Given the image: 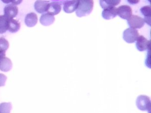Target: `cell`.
I'll use <instances>...</instances> for the list:
<instances>
[{
	"instance_id": "277c9868",
	"label": "cell",
	"mask_w": 151,
	"mask_h": 113,
	"mask_svg": "<svg viewBox=\"0 0 151 113\" xmlns=\"http://www.w3.org/2000/svg\"><path fill=\"white\" fill-rule=\"evenodd\" d=\"M127 22L129 26L134 29L142 28L145 23L143 18L134 15H132L127 19Z\"/></svg>"
},
{
	"instance_id": "cb8c5ba5",
	"label": "cell",
	"mask_w": 151,
	"mask_h": 113,
	"mask_svg": "<svg viewBox=\"0 0 151 113\" xmlns=\"http://www.w3.org/2000/svg\"><path fill=\"white\" fill-rule=\"evenodd\" d=\"M120 1H121V0H111L114 6L117 5L120 2Z\"/></svg>"
},
{
	"instance_id": "8992f818",
	"label": "cell",
	"mask_w": 151,
	"mask_h": 113,
	"mask_svg": "<svg viewBox=\"0 0 151 113\" xmlns=\"http://www.w3.org/2000/svg\"><path fill=\"white\" fill-rule=\"evenodd\" d=\"M18 12V8L17 5L14 4L6 5L4 9V15L9 19H13L15 17Z\"/></svg>"
},
{
	"instance_id": "7a4b0ae2",
	"label": "cell",
	"mask_w": 151,
	"mask_h": 113,
	"mask_svg": "<svg viewBox=\"0 0 151 113\" xmlns=\"http://www.w3.org/2000/svg\"><path fill=\"white\" fill-rule=\"evenodd\" d=\"M136 106L140 110H147L149 113H150V109L151 107L150 98L144 95H139L136 99Z\"/></svg>"
},
{
	"instance_id": "e0dca14e",
	"label": "cell",
	"mask_w": 151,
	"mask_h": 113,
	"mask_svg": "<svg viewBox=\"0 0 151 113\" xmlns=\"http://www.w3.org/2000/svg\"><path fill=\"white\" fill-rule=\"evenodd\" d=\"M12 108L11 102H2L0 104V113H10Z\"/></svg>"
},
{
	"instance_id": "2e32d148",
	"label": "cell",
	"mask_w": 151,
	"mask_h": 113,
	"mask_svg": "<svg viewBox=\"0 0 151 113\" xmlns=\"http://www.w3.org/2000/svg\"><path fill=\"white\" fill-rule=\"evenodd\" d=\"M21 25L20 23L16 19H9V26L8 31L12 33H14L17 32L20 28Z\"/></svg>"
},
{
	"instance_id": "603a6c76",
	"label": "cell",
	"mask_w": 151,
	"mask_h": 113,
	"mask_svg": "<svg viewBox=\"0 0 151 113\" xmlns=\"http://www.w3.org/2000/svg\"><path fill=\"white\" fill-rule=\"evenodd\" d=\"M140 0H127V1L129 2V3H130V4H137L139 2Z\"/></svg>"
},
{
	"instance_id": "3957f363",
	"label": "cell",
	"mask_w": 151,
	"mask_h": 113,
	"mask_svg": "<svg viewBox=\"0 0 151 113\" xmlns=\"http://www.w3.org/2000/svg\"><path fill=\"white\" fill-rule=\"evenodd\" d=\"M139 35V32L136 29L129 28L125 29L123 32V38L127 43H133L136 41Z\"/></svg>"
},
{
	"instance_id": "9c48e42d",
	"label": "cell",
	"mask_w": 151,
	"mask_h": 113,
	"mask_svg": "<svg viewBox=\"0 0 151 113\" xmlns=\"http://www.w3.org/2000/svg\"><path fill=\"white\" fill-rule=\"evenodd\" d=\"M61 9V6L60 3L58 2H52L49 3L46 12H47L48 14L54 16L59 14Z\"/></svg>"
},
{
	"instance_id": "d6986e66",
	"label": "cell",
	"mask_w": 151,
	"mask_h": 113,
	"mask_svg": "<svg viewBox=\"0 0 151 113\" xmlns=\"http://www.w3.org/2000/svg\"><path fill=\"white\" fill-rule=\"evenodd\" d=\"M100 5L101 7L104 9L115 7L113 6L111 0H100Z\"/></svg>"
},
{
	"instance_id": "ba28073f",
	"label": "cell",
	"mask_w": 151,
	"mask_h": 113,
	"mask_svg": "<svg viewBox=\"0 0 151 113\" xmlns=\"http://www.w3.org/2000/svg\"><path fill=\"white\" fill-rule=\"evenodd\" d=\"M78 0H70L64 2L63 9L66 13H72L76 11L78 6Z\"/></svg>"
},
{
	"instance_id": "6da1fadb",
	"label": "cell",
	"mask_w": 151,
	"mask_h": 113,
	"mask_svg": "<svg viewBox=\"0 0 151 113\" xmlns=\"http://www.w3.org/2000/svg\"><path fill=\"white\" fill-rule=\"evenodd\" d=\"M93 8V0H78L76 15L81 17L89 14Z\"/></svg>"
},
{
	"instance_id": "4316f807",
	"label": "cell",
	"mask_w": 151,
	"mask_h": 113,
	"mask_svg": "<svg viewBox=\"0 0 151 113\" xmlns=\"http://www.w3.org/2000/svg\"><path fill=\"white\" fill-rule=\"evenodd\" d=\"M148 1H150V0H148Z\"/></svg>"
},
{
	"instance_id": "44dd1931",
	"label": "cell",
	"mask_w": 151,
	"mask_h": 113,
	"mask_svg": "<svg viewBox=\"0 0 151 113\" xmlns=\"http://www.w3.org/2000/svg\"><path fill=\"white\" fill-rule=\"evenodd\" d=\"M6 79H7V78H6V75H5L3 74L0 73V87H2V86L5 85Z\"/></svg>"
},
{
	"instance_id": "9a60e30c",
	"label": "cell",
	"mask_w": 151,
	"mask_h": 113,
	"mask_svg": "<svg viewBox=\"0 0 151 113\" xmlns=\"http://www.w3.org/2000/svg\"><path fill=\"white\" fill-rule=\"evenodd\" d=\"M9 19L4 15H0V34H4L8 29Z\"/></svg>"
},
{
	"instance_id": "5bb4252c",
	"label": "cell",
	"mask_w": 151,
	"mask_h": 113,
	"mask_svg": "<svg viewBox=\"0 0 151 113\" xmlns=\"http://www.w3.org/2000/svg\"><path fill=\"white\" fill-rule=\"evenodd\" d=\"M54 20H55V18L53 15H50L48 13H45V14H42L41 16L40 21L42 25L47 26V25H50L51 24H52L54 22Z\"/></svg>"
},
{
	"instance_id": "4fadbf2b",
	"label": "cell",
	"mask_w": 151,
	"mask_h": 113,
	"mask_svg": "<svg viewBox=\"0 0 151 113\" xmlns=\"http://www.w3.org/2000/svg\"><path fill=\"white\" fill-rule=\"evenodd\" d=\"M117 15V8L116 7L104 9L102 12V16L105 19H112Z\"/></svg>"
},
{
	"instance_id": "d4e9b609",
	"label": "cell",
	"mask_w": 151,
	"mask_h": 113,
	"mask_svg": "<svg viewBox=\"0 0 151 113\" xmlns=\"http://www.w3.org/2000/svg\"><path fill=\"white\" fill-rule=\"evenodd\" d=\"M12 0H1V1L5 4H9L10 2H11Z\"/></svg>"
},
{
	"instance_id": "7402d4cb",
	"label": "cell",
	"mask_w": 151,
	"mask_h": 113,
	"mask_svg": "<svg viewBox=\"0 0 151 113\" xmlns=\"http://www.w3.org/2000/svg\"><path fill=\"white\" fill-rule=\"evenodd\" d=\"M22 0H12L11 2H12V4L17 5H19V4H21L22 2Z\"/></svg>"
},
{
	"instance_id": "ac0fdd59",
	"label": "cell",
	"mask_w": 151,
	"mask_h": 113,
	"mask_svg": "<svg viewBox=\"0 0 151 113\" xmlns=\"http://www.w3.org/2000/svg\"><path fill=\"white\" fill-rule=\"evenodd\" d=\"M9 47L8 41L4 38H0V54L5 53Z\"/></svg>"
},
{
	"instance_id": "7c38bea8",
	"label": "cell",
	"mask_w": 151,
	"mask_h": 113,
	"mask_svg": "<svg viewBox=\"0 0 151 113\" xmlns=\"http://www.w3.org/2000/svg\"><path fill=\"white\" fill-rule=\"evenodd\" d=\"M12 67V63L11 59L6 56L0 60V70L4 72H8Z\"/></svg>"
},
{
	"instance_id": "8fae6325",
	"label": "cell",
	"mask_w": 151,
	"mask_h": 113,
	"mask_svg": "<svg viewBox=\"0 0 151 113\" xmlns=\"http://www.w3.org/2000/svg\"><path fill=\"white\" fill-rule=\"evenodd\" d=\"M38 21L37 14L34 12H31L27 14L25 18V24L28 27H32L36 25Z\"/></svg>"
},
{
	"instance_id": "83f0119b",
	"label": "cell",
	"mask_w": 151,
	"mask_h": 113,
	"mask_svg": "<svg viewBox=\"0 0 151 113\" xmlns=\"http://www.w3.org/2000/svg\"><path fill=\"white\" fill-rule=\"evenodd\" d=\"M55 1H58V0H55Z\"/></svg>"
},
{
	"instance_id": "52a82bcc",
	"label": "cell",
	"mask_w": 151,
	"mask_h": 113,
	"mask_svg": "<svg viewBox=\"0 0 151 113\" xmlns=\"http://www.w3.org/2000/svg\"><path fill=\"white\" fill-rule=\"evenodd\" d=\"M117 14L122 18L127 19L132 15V10L128 5H121L117 8Z\"/></svg>"
},
{
	"instance_id": "484cf974",
	"label": "cell",
	"mask_w": 151,
	"mask_h": 113,
	"mask_svg": "<svg viewBox=\"0 0 151 113\" xmlns=\"http://www.w3.org/2000/svg\"><path fill=\"white\" fill-rule=\"evenodd\" d=\"M5 56V53H2V54H0V60Z\"/></svg>"
},
{
	"instance_id": "30bf717a",
	"label": "cell",
	"mask_w": 151,
	"mask_h": 113,
	"mask_svg": "<svg viewBox=\"0 0 151 113\" xmlns=\"http://www.w3.org/2000/svg\"><path fill=\"white\" fill-rule=\"evenodd\" d=\"M49 3V1H47L37 0L34 3V8L38 13L42 14L46 12Z\"/></svg>"
},
{
	"instance_id": "ffe728a7",
	"label": "cell",
	"mask_w": 151,
	"mask_h": 113,
	"mask_svg": "<svg viewBox=\"0 0 151 113\" xmlns=\"http://www.w3.org/2000/svg\"><path fill=\"white\" fill-rule=\"evenodd\" d=\"M140 11L145 17L151 16V8L149 5L144 6L140 8Z\"/></svg>"
},
{
	"instance_id": "5b68a950",
	"label": "cell",
	"mask_w": 151,
	"mask_h": 113,
	"mask_svg": "<svg viewBox=\"0 0 151 113\" xmlns=\"http://www.w3.org/2000/svg\"><path fill=\"white\" fill-rule=\"evenodd\" d=\"M136 48L140 51H143L150 48V41H148L143 35H140L136 39Z\"/></svg>"
}]
</instances>
